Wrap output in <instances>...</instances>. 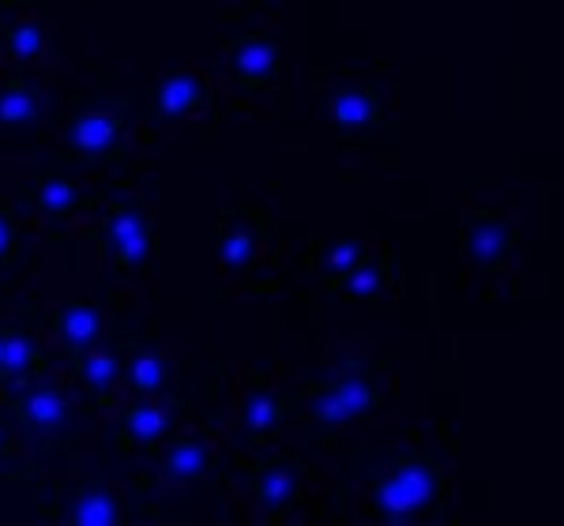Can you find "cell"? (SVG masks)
<instances>
[{"label":"cell","mask_w":564,"mask_h":526,"mask_svg":"<svg viewBox=\"0 0 564 526\" xmlns=\"http://www.w3.org/2000/svg\"><path fill=\"white\" fill-rule=\"evenodd\" d=\"M444 504V467L425 451H411L372 482L369 512L384 526H411Z\"/></svg>","instance_id":"obj_1"},{"label":"cell","mask_w":564,"mask_h":526,"mask_svg":"<svg viewBox=\"0 0 564 526\" xmlns=\"http://www.w3.org/2000/svg\"><path fill=\"white\" fill-rule=\"evenodd\" d=\"M98 238H102V260L109 271H143L154 260V222L132 196L109 207Z\"/></svg>","instance_id":"obj_2"},{"label":"cell","mask_w":564,"mask_h":526,"mask_svg":"<svg viewBox=\"0 0 564 526\" xmlns=\"http://www.w3.org/2000/svg\"><path fill=\"white\" fill-rule=\"evenodd\" d=\"M305 406L316 425H350V421H369L384 406V395L377 392V384L369 376L343 369L332 380H316L305 395Z\"/></svg>","instance_id":"obj_3"},{"label":"cell","mask_w":564,"mask_h":526,"mask_svg":"<svg viewBox=\"0 0 564 526\" xmlns=\"http://www.w3.org/2000/svg\"><path fill=\"white\" fill-rule=\"evenodd\" d=\"M12 410L39 437H65L79 421L76 403L68 398V392L45 373L20 384V392L12 395Z\"/></svg>","instance_id":"obj_4"},{"label":"cell","mask_w":564,"mask_h":526,"mask_svg":"<svg viewBox=\"0 0 564 526\" xmlns=\"http://www.w3.org/2000/svg\"><path fill=\"white\" fill-rule=\"evenodd\" d=\"M226 72L245 90L275 87L282 79V45L271 34H241L226 45Z\"/></svg>","instance_id":"obj_5"},{"label":"cell","mask_w":564,"mask_h":526,"mask_svg":"<svg viewBox=\"0 0 564 526\" xmlns=\"http://www.w3.org/2000/svg\"><path fill=\"white\" fill-rule=\"evenodd\" d=\"M516 249V226L494 207L486 211H470L467 226H463V260L475 271H497L505 267L508 252Z\"/></svg>","instance_id":"obj_6"},{"label":"cell","mask_w":564,"mask_h":526,"mask_svg":"<svg viewBox=\"0 0 564 526\" xmlns=\"http://www.w3.org/2000/svg\"><path fill=\"white\" fill-rule=\"evenodd\" d=\"M302 474L305 467L290 456H268L249 470V496L260 512L282 515L302 496Z\"/></svg>","instance_id":"obj_7"},{"label":"cell","mask_w":564,"mask_h":526,"mask_svg":"<svg viewBox=\"0 0 564 526\" xmlns=\"http://www.w3.org/2000/svg\"><path fill=\"white\" fill-rule=\"evenodd\" d=\"M124 135V113L121 110H98V113H76L65 124V147L84 154V158H106Z\"/></svg>","instance_id":"obj_8"},{"label":"cell","mask_w":564,"mask_h":526,"mask_svg":"<svg viewBox=\"0 0 564 526\" xmlns=\"http://www.w3.org/2000/svg\"><path fill=\"white\" fill-rule=\"evenodd\" d=\"M223 238H218V252H223L226 275L230 278H249L252 263H257L260 249V226L249 211H226L223 215Z\"/></svg>","instance_id":"obj_9"},{"label":"cell","mask_w":564,"mask_h":526,"mask_svg":"<svg viewBox=\"0 0 564 526\" xmlns=\"http://www.w3.org/2000/svg\"><path fill=\"white\" fill-rule=\"evenodd\" d=\"M327 117L335 124H343V129H372V124H380L384 110H380L377 87L366 84V79H343L327 98Z\"/></svg>","instance_id":"obj_10"},{"label":"cell","mask_w":564,"mask_h":526,"mask_svg":"<svg viewBox=\"0 0 564 526\" xmlns=\"http://www.w3.org/2000/svg\"><path fill=\"white\" fill-rule=\"evenodd\" d=\"M57 519L68 526H121L124 507L113 489L106 485H79L57 507Z\"/></svg>","instance_id":"obj_11"},{"label":"cell","mask_w":564,"mask_h":526,"mask_svg":"<svg viewBox=\"0 0 564 526\" xmlns=\"http://www.w3.org/2000/svg\"><path fill=\"white\" fill-rule=\"evenodd\" d=\"M212 102H215L212 90L204 87V79H199L193 68L170 72V76L159 84V95H154V106H159L162 121H185L193 110L212 106Z\"/></svg>","instance_id":"obj_12"},{"label":"cell","mask_w":564,"mask_h":526,"mask_svg":"<svg viewBox=\"0 0 564 526\" xmlns=\"http://www.w3.org/2000/svg\"><path fill=\"white\" fill-rule=\"evenodd\" d=\"M170 429H174V414L154 398H132L121 410V437L135 451H154Z\"/></svg>","instance_id":"obj_13"},{"label":"cell","mask_w":564,"mask_h":526,"mask_svg":"<svg viewBox=\"0 0 564 526\" xmlns=\"http://www.w3.org/2000/svg\"><path fill=\"white\" fill-rule=\"evenodd\" d=\"M212 470V451L199 437H174L159 459V478L170 485H196Z\"/></svg>","instance_id":"obj_14"},{"label":"cell","mask_w":564,"mask_h":526,"mask_svg":"<svg viewBox=\"0 0 564 526\" xmlns=\"http://www.w3.org/2000/svg\"><path fill=\"white\" fill-rule=\"evenodd\" d=\"M50 324H53V331H57V339L65 342L68 353H84V350H95L98 342H102V324L106 320L95 305L68 302L50 316Z\"/></svg>","instance_id":"obj_15"},{"label":"cell","mask_w":564,"mask_h":526,"mask_svg":"<svg viewBox=\"0 0 564 526\" xmlns=\"http://www.w3.org/2000/svg\"><path fill=\"white\" fill-rule=\"evenodd\" d=\"M68 365H72V380L79 384L90 403H109L117 387V373H121V361L113 353H68Z\"/></svg>","instance_id":"obj_16"},{"label":"cell","mask_w":564,"mask_h":526,"mask_svg":"<svg viewBox=\"0 0 564 526\" xmlns=\"http://www.w3.org/2000/svg\"><path fill=\"white\" fill-rule=\"evenodd\" d=\"M45 369V353L31 335L23 331H4V353H0V380L4 384H26Z\"/></svg>","instance_id":"obj_17"},{"label":"cell","mask_w":564,"mask_h":526,"mask_svg":"<svg viewBox=\"0 0 564 526\" xmlns=\"http://www.w3.org/2000/svg\"><path fill=\"white\" fill-rule=\"evenodd\" d=\"M42 117V95L23 76L0 87V129H26Z\"/></svg>","instance_id":"obj_18"},{"label":"cell","mask_w":564,"mask_h":526,"mask_svg":"<svg viewBox=\"0 0 564 526\" xmlns=\"http://www.w3.org/2000/svg\"><path fill=\"white\" fill-rule=\"evenodd\" d=\"M339 294L347 297V302H366V305H388V275L384 267H380L377 260H361L358 267L347 271V275L339 278Z\"/></svg>","instance_id":"obj_19"},{"label":"cell","mask_w":564,"mask_h":526,"mask_svg":"<svg viewBox=\"0 0 564 526\" xmlns=\"http://www.w3.org/2000/svg\"><path fill=\"white\" fill-rule=\"evenodd\" d=\"M279 421H282V398L263 392V387L249 392V398H245V406H241V432L245 437H257V440L275 437Z\"/></svg>","instance_id":"obj_20"},{"label":"cell","mask_w":564,"mask_h":526,"mask_svg":"<svg viewBox=\"0 0 564 526\" xmlns=\"http://www.w3.org/2000/svg\"><path fill=\"white\" fill-rule=\"evenodd\" d=\"M34 207L50 219H68L79 207V188L76 180L65 174H45L39 185H34Z\"/></svg>","instance_id":"obj_21"},{"label":"cell","mask_w":564,"mask_h":526,"mask_svg":"<svg viewBox=\"0 0 564 526\" xmlns=\"http://www.w3.org/2000/svg\"><path fill=\"white\" fill-rule=\"evenodd\" d=\"M166 387V361L154 347H140L129 361V392L135 398H154Z\"/></svg>","instance_id":"obj_22"},{"label":"cell","mask_w":564,"mask_h":526,"mask_svg":"<svg viewBox=\"0 0 564 526\" xmlns=\"http://www.w3.org/2000/svg\"><path fill=\"white\" fill-rule=\"evenodd\" d=\"M366 260V249L350 238H335V241H324L316 249V271L327 278V283H339L347 271H354L358 263Z\"/></svg>","instance_id":"obj_23"},{"label":"cell","mask_w":564,"mask_h":526,"mask_svg":"<svg viewBox=\"0 0 564 526\" xmlns=\"http://www.w3.org/2000/svg\"><path fill=\"white\" fill-rule=\"evenodd\" d=\"M4 45L15 61H39L42 57V45H45V34L39 23H15L4 31Z\"/></svg>","instance_id":"obj_24"},{"label":"cell","mask_w":564,"mask_h":526,"mask_svg":"<svg viewBox=\"0 0 564 526\" xmlns=\"http://www.w3.org/2000/svg\"><path fill=\"white\" fill-rule=\"evenodd\" d=\"M15 244H20V226H15L8 207H0V267L15 256Z\"/></svg>","instance_id":"obj_25"},{"label":"cell","mask_w":564,"mask_h":526,"mask_svg":"<svg viewBox=\"0 0 564 526\" xmlns=\"http://www.w3.org/2000/svg\"><path fill=\"white\" fill-rule=\"evenodd\" d=\"M12 456V432H8V425L0 421V459Z\"/></svg>","instance_id":"obj_26"},{"label":"cell","mask_w":564,"mask_h":526,"mask_svg":"<svg viewBox=\"0 0 564 526\" xmlns=\"http://www.w3.org/2000/svg\"><path fill=\"white\" fill-rule=\"evenodd\" d=\"M4 331H8V328H0V353H4Z\"/></svg>","instance_id":"obj_27"}]
</instances>
